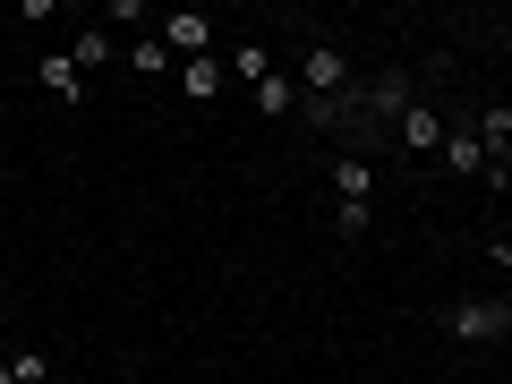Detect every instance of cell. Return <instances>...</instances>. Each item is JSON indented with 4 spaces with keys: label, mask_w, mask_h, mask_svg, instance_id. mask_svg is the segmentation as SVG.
Segmentation results:
<instances>
[{
    "label": "cell",
    "mask_w": 512,
    "mask_h": 384,
    "mask_svg": "<svg viewBox=\"0 0 512 384\" xmlns=\"http://www.w3.org/2000/svg\"><path fill=\"white\" fill-rule=\"evenodd\" d=\"M35 77H43V94H52V103H69V111H77V103H94V94H86V69H77L69 52H43V60H35Z\"/></svg>",
    "instance_id": "cell-6"
},
{
    "label": "cell",
    "mask_w": 512,
    "mask_h": 384,
    "mask_svg": "<svg viewBox=\"0 0 512 384\" xmlns=\"http://www.w3.org/2000/svg\"><path fill=\"white\" fill-rule=\"evenodd\" d=\"M436 163H444V171H461V180H487V188H504V180H512V171H495V163H487V146H478V128H470V120L444 128V154H436Z\"/></svg>",
    "instance_id": "cell-4"
},
{
    "label": "cell",
    "mask_w": 512,
    "mask_h": 384,
    "mask_svg": "<svg viewBox=\"0 0 512 384\" xmlns=\"http://www.w3.org/2000/svg\"><path fill=\"white\" fill-rule=\"evenodd\" d=\"M291 77H299V103H350V94H359V77H350V52H342V43H308Z\"/></svg>",
    "instance_id": "cell-1"
},
{
    "label": "cell",
    "mask_w": 512,
    "mask_h": 384,
    "mask_svg": "<svg viewBox=\"0 0 512 384\" xmlns=\"http://www.w3.org/2000/svg\"><path fill=\"white\" fill-rule=\"evenodd\" d=\"M222 60H231V77H239V86H256V77H274V43H265V35L231 43V52H222Z\"/></svg>",
    "instance_id": "cell-12"
},
{
    "label": "cell",
    "mask_w": 512,
    "mask_h": 384,
    "mask_svg": "<svg viewBox=\"0 0 512 384\" xmlns=\"http://www.w3.org/2000/svg\"><path fill=\"white\" fill-rule=\"evenodd\" d=\"M444 128H453V120H444V111L419 94V103L393 120V146H402V154H444Z\"/></svg>",
    "instance_id": "cell-5"
},
{
    "label": "cell",
    "mask_w": 512,
    "mask_h": 384,
    "mask_svg": "<svg viewBox=\"0 0 512 384\" xmlns=\"http://www.w3.org/2000/svg\"><path fill=\"white\" fill-rule=\"evenodd\" d=\"M154 35H163L171 60H214V52H222V26L205 18V9H163V18H154Z\"/></svg>",
    "instance_id": "cell-3"
},
{
    "label": "cell",
    "mask_w": 512,
    "mask_h": 384,
    "mask_svg": "<svg viewBox=\"0 0 512 384\" xmlns=\"http://www.w3.org/2000/svg\"><path fill=\"white\" fill-rule=\"evenodd\" d=\"M128 69H137V77H171V52H163V35H137V43H128Z\"/></svg>",
    "instance_id": "cell-13"
},
{
    "label": "cell",
    "mask_w": 512,
    "mask_h": 384,
    "mask_svg": "<svg viewBox=\"0 0 512 384\" xmlns=\"http://www.w3.org/2000/svg\"><path fill=\"white\" fill-rule=\"evenodd\" d=\"M470 128H478V146H487V163L512 171V103H478Z\"/></svg>",
    "instance_id": "cell-7"
},
{
    "label": "cell",
    "mask_w": 512,
    "mask_h": 384,
    "mask_svg": "<svg viewBox=\"0 0 512 384\" xmlns=\"http://www.w3.org/2000/svg\"><path fill=\"white\" fill-rule=\"evenodd\" d=\"M222 86H231V60H222V52L214 60H180V94H188V103H214Z\"/></svg>",
    "instance_id": "cell-10"
},
{
    "label": "cell",
    "mask_w": 512,
    "mask_h": 384,
    "mask_svg": "<svg viewBox=\"0 0 512 384\" xmlns=\"http://www.w3.org/2000/svg\"><path fill=\"white\" fill-rule=\"evenodd\" d=\"M436 325H444V342H478V350H487V342L512 333V299H453Z\"/></svg>",
    "instance_id": "cell-2"
},
{
    "label": "cell",
    "mask_w": 512,
    "mask_h": 384,
    "mask_svg": "<svg viewBox=\"0 0 512 384\" xmlns=\"http://www.w3.org/2000/svg\"><path fill=\"white\" fill-rule=\"evenodd\" d=\"M333 197L342 205H376V163H367V154H342V163H333Z\"/></svg>",
    "instance_id": "cell-11"
},
{
    "label": "cell",
    "mask_w": 512,
    "mask_h": 384,
    "mask_svg": "<svg viewBox=\"0 0 512 384\" xmlns=\"http://www.w3.org/2000/svg\"><path fill=\"white\" fill-rule=\"evenodd\" d=\"M9 376L18 384H52V350H9Z\"/></svg>",
    "instance_id": "cell-15"
},
{
    "label": "cell",
    "mask_w": 512,
    "mask_h": 384,
    "mask_svg": "<svg viewBox=\"0 0 512 384\" xmlns=\"http://www.w3.org/2000/svg\"><path fill=\"white\" fill-rule=\"evenodd\" d=\"M0 333H9V299H0Z\"/></svg>",
    "instance_id": "cell-16"
},
{
    "label": "cell",
    "mask_w": 512,
    "mask_h": 384,
    "mask_svg": "<svg viewBox=\"0 0 512 384\" xmlns=\"http://www.w3.org/2000/svg\"><path fill=\"white\" fill-rule=\"evenodd\" d=\"M60 52H69V60H77V69H86V77H94V69H111V60H120V43H111V26H77V35H69V43H60Z\"/></svg>",
    "instance_id": "cell-9"
},
{
    "label": "cell",
    "mask_w": 512,
    "mask_h": 384,
    "mask_svg": "<svg viewBox=\"0 0 512 384\" xmlns=\"http://www.w3.org/2000/svg\"><path fill=\"white\" fill-rule=\"evenodd\" d=\"M0 384H18V376H9V359H0Z\"/></svg>",
    "instance_id": "cell-17"
},
{
    "label": "cell",
    "mask_w": 512,
    "mask_h": 384,
    "mask_svg": "<svg viewBox=\"0 0 512 384\" xmlns=\"http://www.w3.org/2000/svg\"><path fill=\"white\" fill-rule=\"evenodd\" d=\"M256 111H265V120H299V77L291 69H274V77H256Z\"/></svg>",
    "instance_id": "cell-8"
},
{
    "label": "cell",
    "mask_w": 512,
    "mask_h": 384,
    "mask_svg": "<svg viewBox=\"0 0 512 384\" xmlns=\"http://www.w3.org/2000/svg\"><path fill=\"white\" fill-rule=\"evenodd\" d=\"M333 231H342V239H367V231H376V205H342V197H333Z\"/></svg>",
    "instance_id": "cell-14"
}]
</instances>
